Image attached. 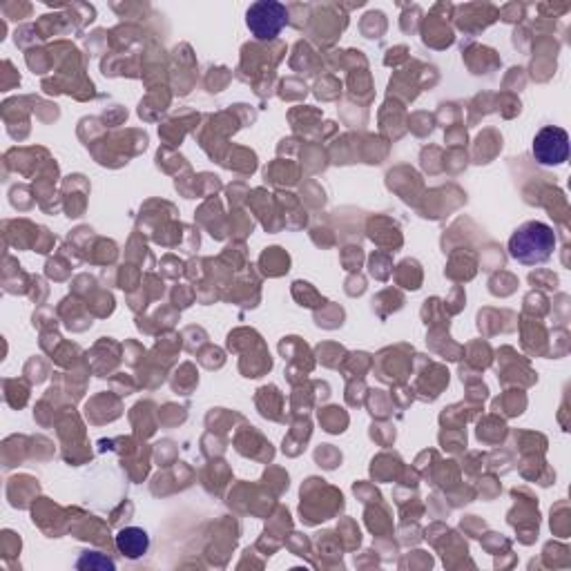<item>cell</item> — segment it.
<instances>
[{
	"label": "cell",
	"instance_id": "1",
	"mask_svg": "<svg viewBox=\"0 0 571 571\" xmlns=\"http://www.w3.org/2000/svg\"><path fill=\"white\" fill-rule=\"evenodd\" d=\"M556 250V232L543 221H527L509 239V255L518 264H545Z\"/></svg>",
	"mask_w": 571,
	"mask_h": 571
},
{
	"label": "cell",
	"instance_id": "4",
	"mask_svg": "<svg viewBox=\"0 0 571 571\" xmlns=\"http://www.w3.org/2000/svg\"><path fill=\"white\" fill-rule=\"evenodd\" d=\"M116 547H119V551L125 558L137 560V558H141L145 554V551H148L150 536L145 534V531L139 529V527L121 529L119 534H116Z\"/></svg>",
	"mask_w": 571,
	"mask_h": 571
},
{
	"label": "cell",
	"instance_id": "2",
	"mask_svg": "<svg viewBox=\"0 0 571 571\" xmlns=\"http://www.w3.org/2000/svg\"><path fill=\"white\" fill-rule=\"evenodd\" d=\"M288 23V12L282 3L273 0H261L250 5L246 14V25L255 34L257 41H273Z\"/></svg>",
	"mask_w": 571,
	"mask_h": 571
},
{
	"label": "cell",
	"instance_id": "3",
	"mask_svg": "<svg viewBox=\"0 0 571 571\" xmlns=\"http://www.w3.org/2000/svg\"><path fill=\"white\" fill-rule=\"evenodd\" d=\"M531 152H534V159L540 166H563L569 159V134L556 125H547L536 134Z\"/></svg>",
	"mask_w": 571,
	"mask_h": 571
},
{
	"label": "cell",
	"instance_id": "5",
	"mask_svg": "<svg viewBox=\"0 0 571 571\" xmlns=\"http://www.w3.org/2000/svg\"><path fill=\"white\" fill-rule=\"evenodd\" d=\"M79 569H85V567H90V569H114V563L112 560H105L101 558L99 554H83V558L79 560V565H76Z\"/></svg>",
	"mask_w": 571,
	"mask_h": 571
}]
</instances>
